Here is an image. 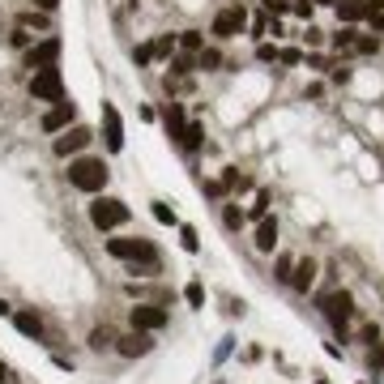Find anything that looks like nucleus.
<instances>
[{
    "mask_svg": "<svg viewBox=\"0 0 384 384\" xmlns=\"http://www.w3.org/2000/svg\"><path fill=\"white\" fill-rule=\"evenodd\" d=\"M133 60H137V64H150V60H154V47H137Z\"/></svg>",
    "mask_w": 384,
    "mask_h": 384,
    "instance_id": "obj_31",
    "label": "nucleus"
},
{
    "mask_svg": "<svg viewBox=\"0 0 384 384\" xmlns=\"http://www.w3.org/2000/svg\"><path fill=\"white\" fill-rule=\"evenodd\" d=\"M167 128H171V137H180V133H184V111H180V103H171V107H167Z\"/></svg>",
    "mask_w": 384,
    "mask_h": 384,
    "instance_id": "obj_19",
    "label": "nucleus"
},
{
    "mask_svg": "<svg viewBox=\"0 0 384 384\" xmlns=\"http://www.w3.org/2000/svg\"><path fill=\"white\" fill-rule=\"evenodd\" d=\"M107 163L103 158H94V154H86V158H73L69 163V184L77 188V192H103L107 188Z\"/></svg>",
    "mask_w": 384,
    "mask_h": 384,
    "instance_id": "obj_2",
    "label": "nucleus"
},
{
    "mask_svg": "<svg viewBox=\"0 0 384 384\" xmlns=\"http://www.w3.org/2000/svg\"><path fill=\"white\" fill-rule=\"evenodd\" d=\"M371 26H376V30H384V13H376V18H371Z\"/></svg>",
    "mask_w": 384,
    "mask_h": 384,
    "instance_id": "obj_38",
    "label": "nucleus"
},
{
    "mask_svg": "<svg viewBox=\"0 0 384 384\" xmlns=\"http://www.w3.org/2000/svg\"><path fill=\"white\" fill-rule=\"evenodd\" d=\"M371 367H384V342H380V350H371Z\"/></svg>",
    "mask_w": 384,
    "mask_h": 384,
    "instance_id": "obj_37",
    "label": "nucleus"
},
{
    "mask_svg": "<svg viewBox=\"0 0 384 384\" xmlns=\"http://www.w3.org/2000/svg\"><path fill=\"white\" fill-rule=\"evenodd\" d=\"M103 137H107V150H111V154L124 150V120H120V111H115L111 103H103Z\"/></svg>",
    "mask_w": 384,
    "mask_h": 384,
    "instance_id": "obj_11",
    "label": "nucleus"
},
{
    "mask_svg": "<svg viewBox=\"0 0 384 384\" xmlns=\"http://www.w3.org/2000/svg\"><path fill=\"white\" fill-rule=\"evenodd\" d=\"M278 60H282V64H299V52H295V47H286V52H278Z\"/></svg>",
    "mask_w": 384,
    "mask_h": 384,
    "instance_id": "obj_34",
    "label": "nucleus"
},
{
    "mask_svg": "<svg viewBox=\"0 0 384 384\" xmlns=\"http://www.w3.org/2000/svg\"><path fill=\"white\" fill-rule=\"evenodd\" d=\"M350 52H359V56H376L380 52V39H371V35H354V43H350Z\"/></svg>",
    "mask_w": 384,
    "mask_h": 384,
    "instance_id": "obj_18",
    "label": "nucleus"
},
{
    "mask_svg": "<svg viewBox=\"0 0 384 384\" xmlns=\"http://www.w3.org/2000/svg\"><path fill=\"white\" fill-rule=\"evenodd\" d=\"M154 218H158L163 226H175V209H167L163 201H154Z\"/></svg>",
    "mask_w": 384,
    "mask_h": 384,
    "instance_id": "obj_25",
    "label": "nucleus"
},
{
    "mask_svg": "<svg viewBox=\"0 0 384 384\" xmlns=\"http://www.w3.org/2000/svg\"><path fill=\"white\" fill-rule=\"evenodd\" d=\"M0 384H9V367L5 363H0Z\"/></svg>",
    "mask_w": 384,
    "mask_h": 384,
    "instance_id": "obj_39",
    "label": "nucleus"
},
{
    "mask_svg": "<svg viewBox=\"0 0 384 384\" xmlns=\"http://www.w3.org/2000/svg\"><path fill=\"white\" fill-rule=\"evenodd\" d=\"M150 47H154V56H171V52L180 47V35H163V39H158V43H150Z\"/></svg>",
    "mask_w": 384,
    "mask_h": 384,
    "instance_id": "obj_21",
    "label": "nucleus"
},
{
    "mask_svg": "<svg viewBox=\"0 0 384 384\" xmlns=\"http://www.w3.org/2000/svg\"><path fill=\"white\" fill-rule=\"evenodd\" d=\"M243 26H248V9L243 5H231V9H222L214 18V35L218 39H235V35H243Z\"/></svg>",
    "mask_w": 384,
    "mask_h": 384,
    "instance_id": "obj_8",
    "label": "nucleus"
},
{
    "mask_svg": "<svg viewBox=\"0 0 384 384\" xmlns=\"http://www.w3.org/2000/svg\"><path fill=\"white\" fill-rule=\"evenodd\" d=\"M337 18H342V22H363V18H367L363 0H337Z\"/></svg>",
    "mask_w": 384,
    "mask_h": 384,
    "instance_id": "obj_17",
    "label": "nucleus"
},
{
    "mask_svg": "<svg viewBox=\"0 0 384 384\" xmlns=\"http://www.w3.org/2000/svg\"><path fill=\"white\" fill-rule=\"evenodd\" d=\"M291 269H295V261H291V256H282V261H278V278L291 282Z\"/></svg>",
    "mask_w": 384,
    "mask_h": 384,
    "instance_id": "obj_28",
    "label": "nucleus"
},
{
    "mask_svg": "<svg viewBox=\"0 0 384 384\" xmlns=\"http://www.w3.org/2000/svg\"><path fill=\"white\" fill-rule=\"evenodd\" d=\"M56 60H60V39H39V43H30L26 47V69H56Z\"/></svg>",
    "mask_w": 384,
    "mask_h": 384,
    "instance_id": "obj_7",
    "label": "nucleus"
},
{
    "mask_svg": "<svg viewBox=\"0 0 384 384\" xmlns=\"http://www.w3.org/2000/svg\"><path fill=\"white\" fill-rule=\"evenodd\" d=\"M69 124H77V103H73V98L52 103V111L43 115V133H64Z\"/></svg>",
    "mask_w": 384,
    "mask_h": 384,
    "instance_id": "obj_9",
    "label": "nucleus"
},
{
    "mask_svg": "<svg viewBox=\"0 0 384 384\" xmlns=\"http://www.w3.org/2000/svg\"><path fill=\"white\" fill-rule=\"evenodd\" d=\"M180 47H184V52H201V47H205V39H201L197 30H184V35H180Z\"/></svg>",
    "mask_w": 384,
    "mask_h": 384,
    "instance_id": "obj_22",
    "label": "nucleus"
},
{
    "mask_svg": "<svg viewBox=\"0 0 384 384\" xmlns=\"http://www.w3.org/2000/svg\"><path fill=\"white\" fill-rule=\"evenodd\" d=\"M184 299H188V303H192V308H201V303H205V291H201V286H197V282H192V286H188V291H184Z\"/></svg>",
    "mask_w": 384,
    "mask_h": 384,
    "instance_id": "obj_27",
    "label": "nucleus"
},
{
    "mask_svg": "<svg viewBox=\"0 0 384 384\" xmlns=\"http://www.w3.org/2000/svg\"><path fill=\"white\" fill-rule=\"evenodd\" d=\"M13 47H30V35H26V30H22V26H18V30H13Z\"/></svg>",
    "mask_w": 384,
    "mask_h": 384,
    "instance_id": "obj_33",
    "label": "nucleus"
},
{
    "mask_svg": "<svg viewBox=\"0 0 384 384\" xmlns=\"http://www.w3.org/2000/svg\"><path fill=\"white\" fill-rule=\"evenodd\" d=\"M256 248H261V252L278 248V222L274 218H261V226H256Z\"/></svg>",
    "mask_w": 384,
    "mask_h": 384,
    "instance_id": "obj_14",
    "label": "nucleus"
},
{
    "mask_svg": "<svg viewBox=\"0 0 384 384\" xmlns=\"http://www.w3.org/2000/svg\"><path fill=\"white\" fill-rule=\"evenodd\" d=\"M163 325H167V308H158V303H137V308H133V329L158 333Z\"/></svg>",
    "mask_w": 384,
    "mask_h": 384,
    "instance_id": "obj_12",
    "label": "nucleus"
},
{
    "mask_svg": "<svg viewBox=\"0 0 384 384\" xmlns=\"http://www.w3.org/2000/svg\"><path fill=\"white\" fill-rule=\"evenodd\" d=\"M30 98H35V103H60V98H64V77H60V69H39V73L30 77Z\"/></svg>",
    "mask_w": 384,
    "mask_h": 384,
    "instance_id": "obj_4",
    "label": "nucleus"
},
{
    "mask_svg": "<svg viewBox=\"0 0 384 384\" xmlns=\"http://www.w3.org/2000/svg\"><path fill=\"white\" fill-rule=\"evenodd\" d=\"M9 312H13V308H9V303H5V299H0V316H9Z\"/></svg>",
    "mask_w": 384,
    "mask_h": 384,
    "instance_id": "obj_40",
    "label": "nucleus"
},
{
    "mask_svg": "<svg viewBox=\"0 0 384 384\" xmlns=\"http://www.w3.org/2000/svg\"><path fill=\"white\" fill-rule=\"evenodd\" d=\"M180 141H184V150H197V146H201V124H184Z\"/></svg>",
    "mask_w": 384,
    "mask_h": 384,
    "instance_id": "obj_20",
    "label": "nucleus"
},
{
    "mask_svg": "<svg viewBox=\"0 0 384 384\" xmlns=\"http://www.w3.org/2000/svg\"><path fill=\"white\" fill-rule=\"evenodd\" d=\"M115 350H120L124 359H146V354L154 350V333H146V329H133L128 337H120V342H115Z\"/></svg>",
    "mask_w": 384,
    "mask_h": 384,
    "instance_id": "obj_10",
    "label": "nucleus"
},
{
    "mask_svg": "<svg viewBox=\"0 0 384 384\" xmlns=\"http://www.w3.org/2000/svg\"><path fill=\"white\" fill-rule=\"evenodd\" d=\"M180 235H184V248L197 252V231H192V226H180Z\"/></svg>",
    "mask_w": 384,
    "mask_h": 384,
    "instance_id": "obj_29",
    "label": "nucleus"
},
{
    "mask_svg": "<svg viewBox=\"0 0 384 384\" xmlns=\"http://www.w3.org/2000/svg\"><path fill=\"white\" fill-rule=\"evenodd\" d=\"M320 5H337V0H320Z\"/></svg>",
    "mask_w": 384,
    "mask_h": 384,
    "instance_id": "obj_41",
    "label": "nucleus"
},
{
    "mask_svg": "<svg viewBox=\"0 0 384 384\" xmlns=\"http://www.w3.org/2000/svg\"><path fill=\"white\" fill-rule=\"evenodd\" d=\"M350 43H354V30H350V26L333 35V47H337V52H350Z\"/></svg>",
    "mask_w": 384,
    "mask_h": 384,
    "instance_id": "obj_23",
    "label": "nucleus"
},
{
    "mask_svg": "<svg viewBox=\"0 0 384 384\" xmlns=\"http://www.w3.org/2000/svg\"><path fill=\"white\" fill-rule=\"evenodd\" d=\"M18 26L22 30H52V18L43 9H26V13H18Z\"/></svg>",
    "mask_w": 384,
    "mask_h": 384,
    "instance_id": "obj_15",
    "label": "nucleus"
},
{
    "mask_svg": "<svg viewBox=\"0 0 384 384\" xmlns=\"http://www.w3.org/2000/svg\"><path fill=\"white\" fill-rule=\"evenodd\" d=\"M35 5H39L43 13H56V9H60V0H35Z\"/></svg>",
    "mask_w": 384,
    "mask_h": 384,
    "instance_id": "obj_35",
    "label": "nucleus"
},
{
    "mask_svg": "<svg viewBox=\"0 0 384 384\" xmlns=\"http://www.w3.org/2000/svg\"><path fill=\"white\" fill-rule=\"evenodd\" d=\"M90 141H94V133H90L86 124H69L64 133L56 137V146H52V150H56L60 158H73V154H81V150H86Z\"/></svg>",
    "mask_w": 384,
    "mask_h": 384,
    "instance_id": "obj_5",
    "label": "nucleus"
},
{
    "mask_svg": "<svg viewBox=\"0 0 384 384\" xmlns=\"http://www.w3.org/2000/svg\"><path fill=\"white\" fill-rule=\"evenodd\" d=\"M320 312H325L337 329H346V320L354 316V299H350V291H329V295H320Z\"/></svg>",
    "mask_w": 384,
    "mask_h": 384,
    "instance_id": "obj_6",
    "label": "nucleus"
},
{
    "mask_svg": "<svg viewBox=\"0 0 384 384\" xmlns=\"http://www.w3.org/2000/svg\"><path fill=\"white\" fill-rule=\"evenodd\" d=\"M197 60H201V69H218V64H222V56H218L214 47H209V52L201 47V52H197Z\"/></svg>",
    "mask_w": 384,
    "mask_h": 384,
    "instance_id": "obj_24",
    "label": "nucleus"
},
{
    "mask_svg": "<svg viewBox=\"0 0 384 384\" xmlns=\"http://www.w3.org/2000/svg\"><path fill=\"white\" fill-rule=\"evenodd\" d=\"M107 252L115 256V261H128L133 265V274H158V252L150 239H137V235H120V239H107Z\"/></svg>",
    "mask_w": 384,
    "mask_h": 384,
    "instance_id": "obj_1",
    "label": "nucleus"
},
{
    "mask_svg": "<svg viewBox=\"0 0 384 384\" xmlns=\"http://www.w3.org/2000/svg\"><path fill=\"white\" fill-rule=\"evenodd\" d=\"M111 342H115V337H111L107 329H94V333H90V350H103V346H111Z\"/></svg>",
    "mask_w": 384,
    "mask_h": 384,
    "instance_id": "obj_26",
    "label": "nucleus"
},
{
    "mask_svg": "<svg viewBox=\"0 0 384 384\" xmlns=\"http://www.w3.org/2000/svg\"><path fill=\"white\" fill-rule=\"evenodd\" d=\"M128 214H133V209H128L120 197H94V201H90V222H94L98 231H115V226H124Z\"/></svg>",
    "mask_w": 384,
    "mask_h": 384,
    "instance_id": "obj_3",
    "label": "nucleus"
},
{
    "mask_svg": "<svg viewBox=\"0 0 384 384\" xmlns=\"http://www.w3.org/2000/svg\"><path fill=\"white\" fill-rule=\"evenodd\" d=\"M256 56H261V60H278V47H274V43H261V47H256Z\"/></svg>",
    "mask_w": 384,
    "mask_h": 384,
    "instance_id": "obj_30",
    "label": "nucleus"
},
{
    "mask_svg": "<svg viewBox=\"0 0 384 384\" xmlns=\"http://www.w3.org/2000/svg\"><path fill=\"white\" fill-rule=\"evenodd\" d=\"M363 9H367V18H376V13H384V0H363Z\"/></svg>",
    "mask_w": 384,
    "mask_h": 384,
    "instance_id": "obj_32",
    "label": "nucleus"
},
{
    "mask_svg": "<svg viewBox=\"0 0 384 384\" xmlns=\"http://www.w3.org/2000/svg\"><path fill=\"white\" fill-rule=\"evenodd\" d=\"M13 325H18L22 337H35V342L43 337V320H39L35 312H13Z\"/></svg>",
    "mask_w": 384,
    "mask_h": 384,
    "instance_id": "obj_13",
    "label": "nucleus"
},
{
    "mask_svg": "<svg viewBox=\"0 0 384 384\" xmlns=\"http://www.w3.org/2000/svg\"><path fill=\"white\" fill-rule=\"evenodd\" d=\"M265 9L269 13H286V0H265Z\"/></svg>",
    "mask_w": 384,
    "mask_h": 384,
    "instance_id": "obj_36",
    "label": "nucleus"
},
{
    "mask_svg": "<svg viewBox=\"0 0 384 384\" xmlns=\"http://www.w3.org/2000/svg\"><path fill=\"white\" fill-rule=\"evenodd\" d=\"M312 278H316V265H312V261H299V265L291 269V286H295V291H308Z\"/></svg>",
    "mask_w": 384,
    "mask_h": 384,
    "instance_id": "obj_16",
    "label": "nucleus"
}]
</instances>
